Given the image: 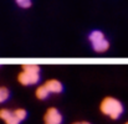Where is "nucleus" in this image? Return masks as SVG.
Returning <instances> with one entry per match:
<instances>
[{
	"label": "nucleus",
	"mask_w": 128,
	"mask_h": 124,
	"mask_svg": "<svg viewBox=\"0 0 128 124\" xmlns=\"http://www.w3.org/2000/svg\"><path fill=\"white\" fill-rule=\"evenodd\" d=\"M0 119L5 124H20L21 122L19 121V118L16 117L14 111L6 109V108H1L0 109Z\"/></svg>",
	"instance_id": "nucleus-5"
},
{
	"label": "nucleus",
	"mask_w": 128,
	"mask_h": 124,
	"mask_svg": "<svg viewBox=\"0 0 128 124\" xmlns=\"http://www.w3.org/2000/svg\"><path fill=\"white\" fill-rule=\"evenodd\" d=\"M88 40L91 42L92 50L97 53H104L110 50V41L107 40L106 35L101 30H93L88 35Z\"/></svg>",
	"instance_id": "nucleus-3"
},
{
	"label": "nucleus",
	"mask_w": 128,
	"mask_h": 124,
	"mask_svg": "<svg viewBox=\"0 0 128 124\" xmlns=\"http://www.w3.org/2000/svg\"><path fill=\"white\" fill-rule=\"evenodd\" d=\"M44 84L48 89L50 94H60L64 91V84L60 82L58 80H48Z\"/></svg>",
	"instance_id": "nucleus-6"
},
{
	"label": "nucleus",
	"mask_w": 128,
	"mask_h": 124,
	"mask_svg": "<svg viewBox=\"0 0 128 124\" xmlns=\"http://www.w3.org/2000/svg\"><path fill=\"white\" fill-rule=\"evenodd\" d=\"M42 121H44V124H62L64 117H62L61 112L57 108L50 107L45 112Z\"/></svg>",
	"instance_id": "nucleus-4"
},
{
	"label": "nucleus",
	"mask_w": 128,
	"mask_h": 124,
	"mask_svg": "<svg viewBox=\"0 0 128 124\" xmlns=\"http://www.w3.org/2000/svg\"><path fill=\"white\" fill-rule=\"evenodd\" d=\"M35 96H36V98H38V99L44 101V99L48 98L50 92H48V89L45 87V84H41V86H39V87L36 88V91H35Z\"/></svg>",
	"instance_id": "nucleus-7"
},
{
	"label": "nucleus",
	"mask_w": 128,
	"mask_h": 124,
	"mask_svg": "<svg viewBox=\"0 0 128 124\" xmlns=\"http://www.w3.org/2000/svg\"><path fill=\"white\" fill-rule=\"evenodd\" d=\"M15 2L21 9H28L32 5V0H15Z\"/></svg>",
	"instance_id": "nucleus-10"
},
{
	"label": "nucleus",
	"mask_w": 128,
	"mask_h": 124,
	"mask_svg": "<svg viewBox=\"0 0 128 124\" xmlns=\"http://www.w3.org/2000/svg\"><path fill=\"white\" fill-rule=\"evenodd\" d=\"M10 98V91L5 86H0V104L5 103Z\"/></svg>",
	"instance_id": "nucleus-8"
},
{
	"label": "nucleus",
	"mask_w": 128,
	"mask_h": 124,
	"mask_svg": "<svg viewBox=\"0 0 128 124\" xmlns=\"http://www.w3.org/2000/svg\"><path fill=\"white\" fill-rule=\"evenodd\" d=\"M41 80V67L34 63H25L21 67V72L18 75V81L22 86H35Z\"/></svg>",
	"instance_id": "nucleus-2"
},
{
	"label": "nucleus",
	"mask_w": 128,
	"mask_h": 124,
	"mask_svg": "<svg viewBox=\"0 0 128 124\" xmlns=\"http://www.w3.org/2000/svg\"><path fill=\"white\" fill-rule=\"evenodd\" d=\"M124 124H128V122H126V123H124Z\"/></svg>",
	"instance_id": "nucleus-12"
},
{
	"label": "nucleus",
	"mask_w": 128,
	"mask_h": 124,
	"mask_svg": "<svg viewBox=\"0 0 128 124\" xmlns=\"http://www.w3.org/2000/svg\"><path fill=\"white\" fill-rule=\"evenodd\" d=\"M100 112L104 117H107V118H110L112 121H117V119H120L123 116L124 106H123V103L118 98L108 96V97H104L101 101V103H100Z\"/></svg>",
	"instance_id": "nucleus-1"
},
{
	"label": "nucleus",
	"mask_w": 128,
	"mask_h": 124,
	"mask_svg": "<svg viewBox=\"0 0 128 124\" xmlns=\"http://www.w3.org/2000/svg\"><path fill=\"white\" fill-rule=\"evenodd\" d=\"M14 112H15V114H16V117L19 118L20 122L25 121L26 117H28V112H26L24 108H16V109H14Z\"/></svg>",
	"instance_id": "nucleus-9"
},
{
	"label": "nucleus",
	"mask_w": 128,
	"mask_h": 124,
	"mask_svg": "<svg viewBox=\"0 0 128 124\" xmlns=\"http://www.w3.org/2000/svg\"><path fill=\"white\" fill-rule=\"evenodd\" d=\"M72 124H91L90 122H86V121H81V122H75Z\"/></svg>",
	"instance_id": "nucleus-11"
}]
</instances>
